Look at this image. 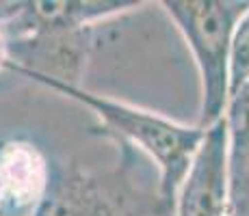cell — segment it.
I'll return each mask as SVG.
<instances>
[{
  "label": "cell",
  "mask_w": 249,
  "mask_h": 216,
  "mask_svg": "<svg viewBox=\"0 0 249 216\" xmlns=\"http://www.w3.org/2000/svg\"><path fill=\"white\" fill-rule=\"evenodd\" d=\"M7 69L16 71L24 78L35 80L39 84H46L48 89H54L61 95H68L70 100L87 106L98 115L108 132L117 134L130 145L139 147L143 153H147L160 173L159 203L162 205L167 216H174L178 193L204 143V128L182 126V123L171 121L159 113H152V110L95 95L91 91L80 89L78 84H68L61 83V80L48 78V76L33 74V71L13 65L11 61H9Z\"/></svg>",
  "instance_id": "obj_1"
},
{
  "label": "cell",
  "mask_w": 249,
  "mask_h": 216,
  "mask_svg": "<svg viewBox=\"0 0 249 216\" xmlns=\"http://www.w3.org/2000/svg\"><path fill=\"white\" fill-rule=\"evenodd\" d=\"M162 7L193 52L202 80V106L197 126L208 130L226 115L230 102V48L234 28L249 11V2L165 0Z\"/></svg>",
  "instance_id": "obj_2"
},
{
  "label": "cell",
  "mask_w": 249,
  "mask_h": 216,
  "mask_svg": "<svg viewBox=\"0 0 249 216\" xmlns=\"http://www.w3.org/2000/svg\"><path fill=\"white\" fill-rule=\"evenodd\" d=\"M228 130L221 119L206 130L204 143L176 199L174 216H228Z\"/></svg>",
  "instance_id": "obj_3"
},
{
  "label": "cell",
  "mask_w": 249,
  "mask_h": 216,
  "mask_svg": "<svg viewBox=\"0 0 249 216\" xmlns=\"http://www.w3.org/2000/svg\"><path fill=\"white\" fill-rule=\"evenodd\" d=\"M139 2L130 0H98V2H18V9L9 20L2 22L4 33L9 39L16 37L35 35V33H59V31H80L102 17L122 13L126 9L137 7Z\"/></svg>",
  "instance_id": "obj_4"
},
{
  "label": "cell",
  "mask_w": 249,
  "mask_h": 216,
  "mask_svg": "<svg viewBox=\"0 0 249 216\" xmlns=\"http://www.w3.org/2000/svg\"><path fill=\"white\" fill-rule=\"evenodd\" d=\"M50 173L39 150L28 143L0 145V212L4 208L26 210L44 201Z\"/></svg>",
  "instance_id": "obj_5"
},
{
  "label": "cell",
  "mask_w": 249,
  "mask_h": 216,
  "mask_svg": "<svg viewBox=\"0 0 249 216\" xmlns=\"http://www.w3.org/2000/svg\"><path fill=\"white\" fill-rule=\"evenodd\" d=\"M111 190L87 175H65L50 184L33 216H126Z\"/></svg>",
  "instance_id": "obj_6"
},
{
  "label": "cell",
  "mask_w": 249,
  "mask_h": 216,
  "mask_svg": "<svg viewBox=\"0 0 249 216\" xmlns=\"http://www.w3.org/2000/svg\"><path fill=\"white\" fill-rule=\"evenodd\" d=\"M223 121L228 130V171L234 180L249 171V83L230 98Z\"/></svg>",
  "instance_id": "obj_7"
},
{
  "label": "cell",
  "mask_w": 249,
  "mask_h": 216,
  "mask_svg": "<svg viewBox=\"0 0 249 216\" xmlns=\"http://www.w3.org/2000/svg\"><path fill=\"white\" fill-rule=\"evenodd\" d=\"M249 83V11L238 20L230 48V98Z\"/></svg>",
  "instance_id": "obj_8"
},
{
  "label": "cell",
  "mask_w": 249,
  "mask_h": 216,
  "mask_svg": "<svg viewBox=\"0 0 249 216\" xmlns=\"http://www.w3.org/2000/svg\"><path fill=\"white\" fill-rule=\"evenodd\" d=\"M228 216H249V171L230 180Z\"/></svg>",
  "instance_id": "obj_9"
},
{
  "label": "cell",
  "mask_w": 249,
  "mask_h": 216,
  "mask_svg": "<svg viewBox=\"0 0 249 216\" xmlns=\"http://www.w3.org/2000/svg\"><path fill=\"white\" fill-rule=\"evenodd\" d=\"M9 37L4 33V26H2V20H0V69H7L9 65Z\"/></svg>",
  "instance_id": "obj_10"
}]
</instances>
